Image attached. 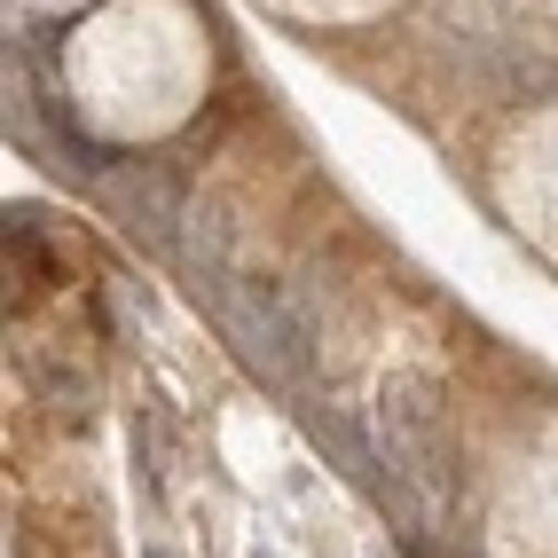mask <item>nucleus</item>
<instances>
[{"mask_svg": "<svg viewBox=\"0 0 558 558\" xmlns=\"http://www.w3.org/2000/svg\"><path fill=\"white\" fill-rule=\"evenodd\" d=\"M220 323H229V347L244 354V369L259 386L276 393H300L315 378V315L291 300L283 283L268 276H229V291H220Z\"/></svg>", "mask_w": 558, "mask_h": 558, "instance_id": "nucleus-1", "label": "nucleus"}, {"mask_svg": "<svg viewBox=\"0 0 558 558\" xmlns=\"http://www.w3.org/2000/svg\"><path fill=\"white\" fill-rule=\"evenodd\" d=\"M378 440L393 472H409L425 496H449L457 488V457H449V417H440V393L425 378H393L378 393Z\"/></svg>", "mask_w": 558, "mask_h": 558, "instance_id": "nucleus-2", "label": "nucleus"}, {"mask_svg": "<svg viewBox=\"0 0 558 558\" xmlns=\"http://www.w3.org/2000/svg\"><path fill=\"white\" fill-rule=\"evenodd\" d=\"M307 433H315V449L339 464V472H347L354 488L386 511V519H401V535H409V543L425 535V511H417V496H425V488H417L409 472H393V457H386V449H378V440H369L354 417H347V409H307Z\"/></svg>", "mask_w": 558, "mask_h": 558, "instance_id": "nucleus-3", "label": "nucleus"}, {"mask_svg": "<svg viewBox=\"0 0 558 558\" xmlns=\"http://www.w3.org/2000/svg\"><path fill=\"white\" fill-rule=\"evenodd\" d=\"M110 205H119V229L150 252H181V229H190V197H181V181L166 166H110Z\"/></svg>", "mask_w": 558, "mask_h": 558, "instance_id": "nucleus-4", "label": "nucleus"}, {"mask_svg": "<svg viewBox=\"0 0 558 558\" xmlns=\"http://www.w3.org/2000/svg\"><path fill=\"white\" fill-rule=\"evenodd\" d=\"M150 558H166V550H150Z\"/></svg>", "mask_w": 558, "mask_h": 558, "instance_id": "nucleus-5", "label": "nucleus"}]
</instances>
